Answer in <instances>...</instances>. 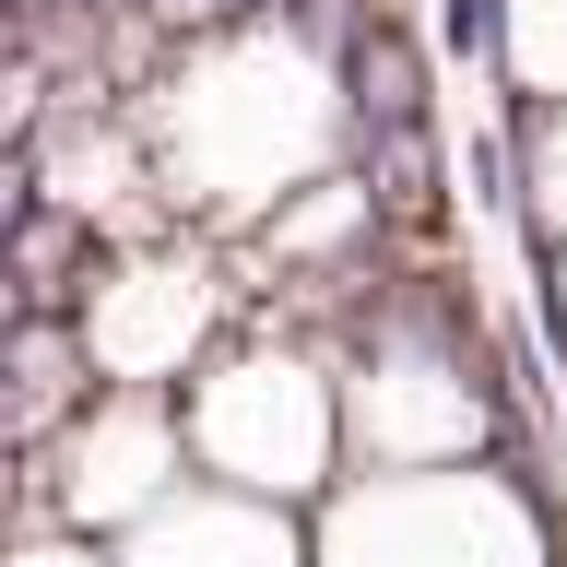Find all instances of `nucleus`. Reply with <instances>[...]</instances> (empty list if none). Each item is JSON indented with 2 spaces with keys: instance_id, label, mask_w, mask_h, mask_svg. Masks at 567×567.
Here are the masks:
<instances>
[{
  "instance_id": "nucleus-10",
  "label": "nucleus",
  "mask_w": 567,
  "mask_h": 567,
  "mask_svg": "<svg viewBox=\"0 0 567 567\" xmlns=\"http://www.w3.org/2000/svg\"><path fill=\"white\" fill-rule=\"evenodd\" d=\"M556 260V296H544V319H556V343H567V248H544Z\"/></svg>"
},
{
  "instance_id": "nucleus-1",
  "label": "nucleus",
  "mask_w": 567,
  "mask_h": 567,
  "mask_svg": "<svg viewBox=\"0 0 567 567\" xmlns=\"http://www.w3.org/2000/svg\"><path fill=\"white\" fill-rule=\"evenodd\" d=\"M131 131H142V154H154L166 225L237 237V225H260L284 189H308V177L343 154V95H331V60H308V48L260 12V24L189 35L131 95Z\"/></svg>"
},
{
  "instance_id": "nucleus-3",
  "label": "nucleus",
  "mask_w": 567,
  "mask_h": 567,
  "mask_svg": "<svg viewBox=\"0 0 567 567\" xmlns=\"http://www.w3.org/2000/svg\"><path fill=\"white\" fill-rule=\"evenodd\" d=\"M308 567H556V532L508 461H437V473L331 485Z\"/></svg>"
},
{
  "instance_id": "nucleus-2",
  "label": "nucleus",
  "mask_w": 567,
  "mask_h": 567,
  "mask_svg": "<svg viewBox=\"0 0 567 567\" xmlns=\"http://www.w3.org/2000/svg\"><path fill=\"white\" fill-rule=\"evenodd\" d=\"M177 425H189V473L272 508H319L343 485V390L331 354L296 331H237L225 354H202L177 379Z\"/></svg>"
},
{
  "instance_id": "nucleus-5",
  "label": "nucleus",
  "mask_w": 567,
  "mask_h": 567,
  "mask_svg": "<svg viewBox=\"0 0 567 567\" xmlns=\"http://www.w3.org/2000/svg\"><path fill=\"white\" fill-rule=\"evenodd\" d=\"M35 473H48V508H60L83 544H118V532L154 508V496L189 485V425H177V390H118L95 379V402L35 450Z\"/></svg>"
},
{
  "instance_id": "nucleus-6",
  "label": "nucleus",
  "mask_w": 567,
  "mask_h": 567,
  "mask_svg": "<svg viewBox=\"0 0 567 567\" xmlns=\"http://www.w3.org/2000/svg\"><path fill=\"white\" fill-rule=\"evenodd\" d=\"M118 567H308V520L272 508V496H237L213 473H189L177 496H154L118 532Z\"/></svg>"
},
{
  "instance_id": "nucleus-4",
  "label": "nucleus",
  "mask_w": 567,
  "mask_h": 567,
  "mask_svg": "<svg viewBox=\"0 0 567 567\" xmlns=\"http://www.w3.org/2000/svg\"><path fill=\"white\" fill-rule=\"evenodd\" d=\"M237 319V284H225V248L189 237V225H154V237H118L83 284V354H95V379L118 390H177L189 367L213 354V331Z\"/></svg>"
},
{
  "instance_id": "nucleus-7",
  "label": "nucleus",
  "mask_w": 567,
  "mask_h": 567,
  "mask_svg": "<svg viewBox=\"0 0 567 567\" xmlns=\"http://www.w3.org/2000/svg\"><path fill=\"white\" fill-rule=\"evenodd\" d=\"M48 106H60L48 60H0V154H24V142L48 131Z\"/></svg>"
},
{
  "instance_id": "nucleus-8",
  "label": "nucleus",
  "mask_w": 567,
  "mask_h": 567,
  "mask_svg": "<svg viewBox=\"0 0 567 567\" xmlns=\"http://www.w3.org/2000/svg\"><path fill=\"white\" fill-rule=\"evenodd\" d=\"M35 202H48V189H35V142H24V154H0V248H12V225H24Z\"/></svg>"
},
{
  "instance_id": "nucleus-9",
  "label": "nucleus",
  "mask_w": 567,
  "mask_h": 567,
  "mask_svg": "<svg viewBox=\"0 0 567 567\" xmlns=\"http://www.w3.org/2000/svg\"><path fill=\"white\" fill-rule=\"evenodd\" d=\"M0 567H118V556H95L83 532H60V544H0Z\"/></svg>"
}]
</instances>
